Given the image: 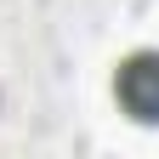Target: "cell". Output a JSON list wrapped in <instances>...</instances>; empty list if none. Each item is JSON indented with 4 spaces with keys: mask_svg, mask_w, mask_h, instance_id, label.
I'll return each mask as SVG.
<instances>
[{
    "mask_svg": "<svg viewBox=\"0 0 159 159\" xmlns=\"http://www.w3.org/2000/svg\"><path fill=\"white\" fill-rule=\"evenodd\" d=\"M114 97L136 125H159V51H131L114 74Z\"/></svg>",
    "mask_w": 159,
    "mask_h": 159,
    "instance_id": "6da1fadb",
    "label": "cell"
}]
</instances>
